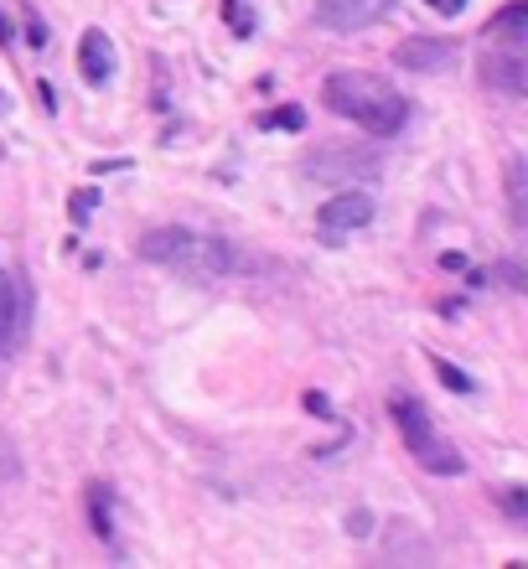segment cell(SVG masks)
<instances>
[{"label": "cell", "instance_id": "cell-1", "mask_svg": "<svg viewBox=\"0 0 528 569\" xmlns=\"http://www.w3.org/2000/svg\"><path fill=\"white\" fill-rule=\"evenodd\" d=\"M140 259H151V264L181 274V280H197V284H212L239 270V254L223 239L197 233V228H151L140 239Z\"/></svg>", "mask_w": 528, "mask_h": 569}, {"label": "cell", "instance_id": "cell-2", "mask_svg": "<svg viewBox=\"0 0 528 569\" xmlns=\"http://www.w3.org/2000/svg\"><path fill=\"white\" fill-rule=\"evenodd\" d=\"M321 99H327L332 114L358 120L368 136H399L409 120V104L373 73H332L321 83Z\"/></svg>", "mask_w": 528, "mask_h": 569}, {"label": "cell", "instance_id": "cell-3", "mask_svg": "<svg viewBox=\"0 0 528 569\" xmlns=\"http://www.w3.org/2000/svg\"><path fill=\"white\" fill-rule=\"evenodd\" d=\"M393 425H399V435H405L409 456L425 466V471H436V477H461L467 471V461H461V450L451 446V440H440L436 425H430V409L420 405V399H393Z\"/></svg>", "mask_w": 528, "mask_h": 569}, {"label": "cell", "instance_id": "cell-4", "mask_svg": "<svg viewBox=\"0 0 528 569\" xmlns=\"http://www.w3.org/2000/svg\"><path fill=\"white\" fill-rule=\"evenodd\" d=\"M373 208H378V202H373V192H368V187H348V192L327 197V202H321V212H317L321 239H327V243H342L352 228L373 223Z\"/></svg>", "mask_w": 528, "mask_h": 569}, {"label": "cell", "instance_id": "cell-5", "mask_svg": "<svg viewBox=\"0 0 528 569\" xmlns=\"http://www.w3.org/2000/svg\"><path fill=\"white\" fill-rule=\"evenodd\" d=\"M399 0H317V21L337 37H352L362 27H378Z\"/></svg>", "mask_w": 528, "mask_h": 569}, {"label": "cell", "instance_id": "cell-6", "mask_svg": "<svg viewBox=\"0 0 528 569\" xmlns=\"http://www.w3.org/2000/svg\"><path fill=\"white\" fill-rule=\"evenodd\" d=\"M456 58H461V47L446 42V37H405L393 47V62L405 73H446Z\"/></svg>", "mask_w": 528, "mask_h": 569}, {"label": "cell", "instance_id": "cell-7", "mask_svg": "<svg viewBox=\"0 0 528 569\" xmlns=\"http://www.w3.org/2000/svg\"><path fill=\"white\" fill-rule=\"evenodd\" d=\"M27 316H31V306L21 296V284L0 270V347L6 352H16V347L27 342Z\"/></svg>", "mask_w": 528, "mask_h": 569}, {"label": "cell", "instance_id": "cell-8", "mask_svg": "<svg viewBox=\"0 0 528 569\" xmlns=\"http://www.w3.org/2000/svg\"><path fill=\"white\" fill-rule=\"evenodd\" d=\"M78 68L89 78L93 89H104L109 78H114V42H109L99 27L83 31V42H78Z\"/></svg>", "mask_w": 528, "mask_h": 569}, {"label": "cell", "instance_id": "cell-9", "mask_svg": "<svg viewBox=\"0 0 528 569\" xmlns=\"http://www.w3.org/2000/svg\"><path fill=\"white\" fill-rule=\"evenodd\" d=\"M482 78L492 83V89H502L508 99H524L528 93V62H524V52H492V58L482 62Z\"/></svg>", "mask_w": 528, "mask_h": 569}, {"label": "cell", "instance_id": "cell-10", "mask_svg": "<svg viewBox=\"0 0 528 569\" xmlns=\"http://www.w3.org/2000/svg\"><path fill=\"white\" fill-rule=\"evenodd\" d=\"M508 218L514 228H528V161L508 156Z\"/></svg>", "mask_w": 528, "mask_h": 569}, {"label": "cell", "instance_id": "cell-11", "mask_svg": "<svg viewBox=\"0 0 528 569\" xmlns=\"http://www.w3.org/2000/svg\"><path fill=\"white\" fill-rule=\"evenodd\" d=\"M524 27H528V0H508V6L492 16V37H498V42H518Z\"/></svg>", "mask_w": 528, "mask_h": 569}, {"label": "cell", "instance_id": "cell-12", "mask_svg": "<svg viewBox=\"0 0 528 569\" xmlns=\"http://www.w3.org/2000/svg\"><path fill=\"white\" fill-rule=\"evenodd\" d=\"M436 373H440V383H446V389H451V393H477V378H471V373H461L456 362L436 358Z\"/></svg>", "mask_w": 528, "mask_h": 569}, {"label": "cell", "instance_id": "cell-13", "mask_svg": "<svg viewBox=\"0 0 528 569\" xmlns=\"http://www.w3.org/2000/svg\"><path fill=\"white\" fill-rule=\"evenodd\" d=\"M265 124H280V130H306V109L301 104H286V109H275V114H265Z\"/></svg>", "mask_w": 528, "mask_h": 569}, {"label": "cell", "instance_id": "cell-14", "mask_svg": "<svg viewBox=\"0 0 528 569\" xmlns=\"http://www.w3.org/2000/svg\"><path fill=\"white\" fill-rule=\"evenodd\" d=\"M223 11H228V21L239 27V37H255V11H249V0H228Z\"/></svg>", "mask_w": 528, "mask_h": 569}, {"label": "cell", "instance_id": "cell-15", "mask_svg": "<svg viewBox=\"0 0 528 569\" xmlns=\"http://www.w3.org/2000/svg\"><path fill=\"white\" fill-rule=\"evenodd\" d=\"M89 508H93V533H99V539H109V533H114V528H109V508H104V487H93V492H89Z\"/></svg>", "mask_w": 528, "mask_h": 569}, {"label": "cell", "instance_id": "cell-16", "mask_svg": "<svg viewBox=\"0 0 528 569\" xmlns=\"http://www.w3.org/2000/svg\"><path fill=\"white\" fill-rule=\"evenodd\" d=\"M78 223H83V218H89V212H93V192H78Z\"/></svg>", "mask_w": 528, "mask_h": 569}, {"label": "cell", "instance_id": "cell-17", "mask_svg": "<svg viewBox=\"0 0 528 569\" xmlns=\"http://www.w3.org/2000/svg\"><path fill=\"white\" fill-rule=\"evenodd\" d=\"M508 512H514V518H524V512H528L524 508V492H508Z\"/></svg>", "mask_w": 528, "mask_h": 569}]
</instances>
